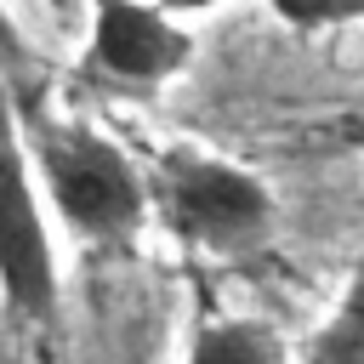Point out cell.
<instances>
[{"instance_id":"5b68a950","label":"cell","mask_w":364,"mask_h":364,"mask_svg":"<svg viewBox=\"0 0 364 364\" xmlns=\"http://www.w3.org/2000/svg\"><path fill=\"white\" fill-rule=\"evenodd\" d=\"M188 364H284V341L256 318H228L210 301H199L193 336H188Z\"/></svg>"},{"instance_id":"52a82bcc","label":"cell","mask_w":364,"mask_h":364,"mask_svg":"<svg viewBox=\"0 0 364 364\" xmlns=\"http://www.w3.org/2000/svg\"><path fill=\"white\" fill-rule=\"evenodd\" d=\"M267 11L279 23L313 34V28H347V23H358L364 17V0H267Z\"/></svg>"},{"instance_id":"7a4b0ae2","label":"cell","mask_w":364,"mask_h":364,"mask_svg":"<svg viewBox=\"0 0 364 364\" xmlns=\"http://www.w3.org/2000/svg\"><path fill=\"white\" fill-rule=\"evenodd\" d=\"M148 205L159 210L165 233L188 250L245 256L273 233V193L245 165L205 154V148H165L142 176Z\"/></svg>"},{"instance_id":"9c48e42d","label":"cell","mask_w":364,"mask_h":364,"mask_svg":"<svg viewBox=\"0 0 364 364\" xmlns=\"http://www.w3.org/2000/svg\"><path fill=\"white\" fill-rule=\"evenodd\" d=\"M159 11H171V17H199V11H210L216 0H154Z\"/></svg>"},{"instance_id":"3957f363","label":"cell","mask_w":364,"mask_h":364,"mask_svg":"<svg viewBox=\"0 0 364 364\" xmlns=\"http://www.w3.org/2000/svg\"><path fill=\"white\" fill-rule=\"evenodd\" d=\"M0 296L23 324L57 318V250L46 233V205L17 131L6 74H0Z\"/></svg>"},{"instance_id":"6da1fadb","label":"cell","mask_w":364,"mask_h":364,"mask_svg":"<svg viewBox=\"0 0 364 364\" xmlns=\"http://www.w3.org/2000/svg\"><path fill=\"white\" fill-rule=\"evenodd\" d=\"M11 108H17L28 165L46 182V199L57 205V216L91 245H131L148 216L142 171L102 131L17 97V85H11Z\"/></svg>"},{"instance_id":"ba28073f","label":"cell","mask_w":364,"mask_h":364,"mask_svg":"<svg viewBox=\"0 0 364 364\" xmlns=\"http://www.w3.org/2000/svg\"><path fill=\"white\" fill-rule=\"evenodd\" d=\"M0 74H6V80H23V74H28V40H23V28L11 23L6 0H0Z\"/></svg>"},{"instance_id":"8992f818","label":"cell","mask_w":364,"mask_h":364,"mask_svg":"<svg viewBox=\"0 0 364 364\" xmlns=\"http://www.w3.org/2000/svg\"><path fill=\"white\" fill-rule=\"evenodd\" d=\"M307 364H364V250H358V267H353L330 324L313 336V358Z\"/></svg>"},{"instance_id":"30bf717a","label":"cell","mask_w":364,"mask_h":364,"mask_svg":"<svg viewBox=\"0 0 364 364\" xmlns=\"http://www.w3.org/2000/svg\"><path fill=\"white\" fill-rule=\"evenodd\" d=\"M341 142H358V148H364V108H358L353 119H341Z\"/></svg>"},{"instance_id":"8fae6325","label":"cell","mask_w":364,"mask_h":364,"mask_svg":"<svg viewBox=\"0 0 364 364\" xmlns=\"http://www.w3.org/2000/svg\"><path fill=\"white\" fill-rule=\"evenodd\" d=\"M51 6H57V11H68V6H74V0H51Z\"/></svg>"},{"instance_id":"277c9868","label":"cell","mask_w":364,"mask_h":364,"mask_svg":"<svg viewBox=\"0 0 364 364\" xmlns=\"http://www.w3.org/2000/svg\"><path fill=\"white\" fill-rule=\"evenodd\" d=\"M188 57H193L188 28L171 11H159L154 0H91L85 63L102 80L148 91V85H165L171 74H182Z\"/></svg>"}]
</instances>
